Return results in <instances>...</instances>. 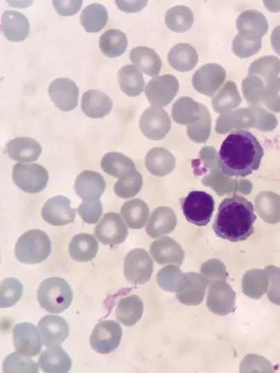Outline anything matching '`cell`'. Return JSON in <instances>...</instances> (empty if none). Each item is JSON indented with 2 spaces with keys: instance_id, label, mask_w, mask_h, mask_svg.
<instances>
[{
  "instance_id": "6da1fadb",
  "label": "cell",
  "mask_w": 280,
  "mask_h": 373,
  "mask_svg": "<svg viewBox=\"0 0 280 373\" xmlns=\"http://www.w3.org/2000/svg\"><path fill=\"white\" fill-rule=\"evenodd\" d=\"M263 154L261 145L251 132L234 130L222 143L217 164L226 176L245 177L258 170Z\"/></svg>"
},
{
  "instance_id": "7a4b0ae2",
  "label": "cell",
  "mask_w": 280,
  "mask_h": 373,
  "mask_svg": "<svg viewBox=\"0 0 280 373\" xmlns=\"http://www.w3.org/2000/svg\"><path fill=\"white\" fill-rule=\"evenodd\" d=\"M256 218L252 203L234 194L220 203L212 228L222 239L232 242L245 241L254 233Z\"/></svg>"
},
{
  "instance_id": "3957f363",
  "label": "cell",
  "mask_w": 280,
  "mask_h": 373,
  "mask_svg": "<svg viewBox=\"0 0 280 373\" xmlns=\"http://www.w3.org/2000/svg\"><path fill=\"white\" fill-rule=\"evenodd\" d=\"M37 298L42 309L50 313H59L70 306L73 291L63 278L52 277L40 283Z\"/></svg>"
},
{
  "instance_id": "277c9868",
  "label": "cell",
  "mask_w": 280,
  "mask_h": 373,
  "mask_svg": "<svg viewBox=\"0 0 280 373\" xmlns=\"http://www.w3.org/2000/svg\"><path fill=\"white\" fill-rule=\"evenodd\" d=\"M51 251V242L47 234L39 229H32L19 237L15 255L20 262L34 264L45 260Z\"/></svg>"
},
{
  "instance_id": "5b68a950",
  "label": "cell",
  "mask_w": 280,
  "mask_h": 373,
  "mask_svg": "<svg viewBox=\"0 0 280 373\" xmlns=\"http://www.w3.org/2000/svg\"><path fill=\"white\" fill-rule=\"evenodd\" d=\"M180 201L182 212L189 222L199 226L209 224L215 203L211 194L204 191L193 190Z\"/></svg>"
},
{
  "instance_id": "8992f818",
  "label": "cell",
  "mask_w": 280,
  "mask_h": 373,
  "mask_svg": "<svg viewBox=\"0 0 280 373\" xmlns=\"http://www.w3.org/2000/svg\"><path fill=\"white\" fill-rule=\"evenodd\" d=\"M12 178L15 185L22 191L35 194L46 188L49 174L45 167L38 163H17L12 167Z\"/></svg>"
},
{
  "instance_id": "52a82bcc",
  "label": "cell",
  "mask_w": 280,
  "mask_h": 373,
  "mask_svg": "<svg viewBox=\"0 0 280 373\" xmlns=\"http://www.w3.org/2000/svg\"><path fill=\"white\" fill-rule=\"evenodd\" d=\"M124 275L128 282L142 284L148 282L153 271V262L146 251L135 248L124 259Z\"/></svg>"
},
{
  "instance_id": "ba28073f",
  "label": "cell",
  "mask_w": 280,
  "mask_h": 373,
  "mask_svg": "<svg viewBox=\"0 0 280 373\" xmlns=\"http://www.w3.org/2000/svg\"><path fill=\"white\" fill-rule=\"evenodd\" d=\"M121 336L122 329L117 322L103 320L94 327L90 336V344L98 353L109 354L118 347Z\"/></svg>"
},
{
  "instance_id": "9c48e42d",
  "label": "cell",
  "mask_w": 280,
  "mask_h": 373,
  "mask_svg": "<svg viewBox=\"0 0 280 373\" xmlns=\"http://www.w3.org/2000/svg\"><path fill=\"white\" fill-rule=\"evenodd\" d=\"M207 307L218 316L227 315L235 310L236 293L225 280H218L209 284Z\"/></svg>"
},
{
  "instance_id": "30bf717a",
  "label": "cell",
  "mask_w": 280,
  "mask_h": 373,
  "mask_svg": "<svg viewBox=\"0 0 280 373\" xmlns=\"http://www.w3.org/2000/svg\"><path fill=\"white\" fill-rule=\"evenodd\" d=\"M179 89L177 79L171 74L152 78L145 87V93L150 103L155 107L166 106Z\"/></svg>"
},
{
  "instance_id": "8fae6325",
  "label": "cell",
  "mask_w": 280,
  "mask_h": 373,
  "mask_svg": "<svg viewBox=\"0 0 280 373\" xmlns=\"http://www.w3.org/2000/svg\"><path fill=\"white\" fill-rule=\"evenodd\" d=\"M128 234V228L121 217L113 212L105 213L94 228L96 237L106 245L113 246L123 243Z\"/></svg>"
},
{
  "instance_id": "7c38bea8",
  "label": "cell",
  "mask_w": 280,
  "mask_h": 373,
  "mask_svg": "<svg viewBox=\"0 0 280 373\" xmlns=\"http://www.w3.org/2000/svg\"><path fill=\"white\" fill-rule=\"evenodd\" d=\"M48 93L54 104L62 111L73 110L78 104L79 89L69 78L53 80L49 86Z\"/></svg>"
},
{
  "instance_id": "4fadbf2b",
  "label": "cell",
  "mask_w": 280,
  "mask_h": 373,
  "mask_svg": "<svg viewBox=\"0 0 280 373\" xmlns=\"http://www.w3.org/2000/svg\"><path fill=\"white\" fill-rule=\"evenodd\" d=\"M225 78L226 72L222 66L216 63H209L194 73L192 84L198 92L211 96L223 84Z\"/></svg>"
},
{
  "instance_id": "5bb4252c",
  "label": "cell",
  "mask_w": 280,
  "mask_h": 373,
  "mask_svg": "<svg viewBox=\"0 0 280 373\" xmlns=\"http://www.w3.org/2000/svg\"><path fill=\"white\" fill-rule=\"evenodd\" d=\"M13 345L16 351L24 356L33 357L42 349V338L38 329L32 323L17 324L12 330Z\"/></svg>"
},
{
  "instance_id": "9a60e30c",
  "label": "cell",
  "mask_w": 280,
  "mask_h": 373,
  "mask_svg": "<svg viewBox=\"0 0 280 373\" xmlns=\"http://www.w3.org/2000/svg\"><path fill=\"white\" fill-rule=\"evenodd\" d=\"M139 127L147 138L160 140L168 133L170 120L167 113L159 107L147 108L139 119Z\"/></svg>"
},
{
  "instance_id": "2e32d148",
  "label": "cell",
  "mask_w": 280,
  "mask_h": 373,
  "mask_svg": "<svg viewBox=\"0 0 280 373\" xmlns=\"http://www.w3.org/2000/svg\"><path fill=\"white\" fill-rule=\"evenodd\" d=\"M42 217L48 224L53 226H64L73 223L76 210L71 208L70 200L62 195L51 197L44 204Z\"/></svg>"
},
{
  "instance_id": "e0dca14e",
  "label": "cell",
  "mask_w": 280,
  "mask_h": 373,
  "mask_svg": "<svg viewBox=\"0 0 280 373\" xmlns=\"http://www.w3.org/2000/svg\"><path fill=\"white\" fill-rule=\"evenodd\" d=\"M37 329L42 344L46 347L60 345L69 333L66 320L57 315H46L42 317L38 322Z\"/></svg>"
},
{
  "instance_id": "ac0fdd59",
  "label": "cell",
  "mask_w": 280,
  "mask_h": 373,
  "mask_svg": "<svg viewBox=\"0 0 280 373\" xmlns=\"http://www.w3.org/2000/svg\"><path fill=\"white\" fill-rule=\"evenodd\" d=\"M73 188L76 194L84 201H95L104 192L105 182L100 174L84 170L76 179Z\"/></svg>"
},
{
  "instance_id": "d6986e66",
  "label": "cell",
  "mask_w": 280,
  "mask_h": 373,
  "mask_svg": "<svg viewBox=\"0 0 280 373\" xmlns=\"http://www.w3.org/2000/svg\"><path fill=\"white\" fill-rule=\"evenodd\" d=\"M236 26L239 35L250 39H261L268 30L267 19L256 10L241 12L236 19Z\"/></svg>"
},
{
  "instance_id": "ffe728a7",
  "label": "cell",
  "mask_w": 280,
  "mask_h": 373,
  "mask_svg": "<svg viewBox=\"0 0 280 373\" xmlns=\"http://www.w3.org/2000/svg\"><path fill=\"white\" fill-rule=\"evenodd\" d=\"M1 29L8 40L18 42L24 41L28 35L30 24L22 13L6 10L1 16Z\"/></svg>"
},
{
  "instance_id": "44dd1931",
  "label": "cell",
  "mask_w": 280,
  "mask_h": 373,
  "mask_svg": "<svg viewBox=\"0 0 280 373\" xmlns=\"http://www.w3.org/2000/svg\"><path fill=\"white\" fill-rule=\"evenodd\" d=\"M6 150L12 160L29 163L39 158L42 147L36 140L30 137H17L6 143Z\"/></svg>"
},
{
  "instance_id": "7402d4cb",
  "label": "cell",
  "mask_w": 280,
  "mask_h": 373,
  "mask_svg": "<svg viewBox=\"0 0 280 373\" xmlns=\"http://www.w3.org/2000/svg\"><path fill=\"white\" fill-rule=\"evenodd\" d=\"M38 364L45 372L67 373L71 367V359L58 345L44 349L39 356Z\"/></svg>"
},
{
  "instance_id": "603a6c76",
  "label": "cell",
  "mask_w": 280,
  "mask_h": 373,
  "mask_svg": "<svg viewBox=\"0 0 280 373\" xmlns=\"http://www.w3.org/2000/svg\"><path fill=\"white\" fill-rule=\"evenodd\" d=\"M112 108V99L100 90L89 89L82 94L81 109L88 117L103 118L109 114Z\"/></svg>"
},
{
  "instance_id": "cb8c5ba5",
  "label": "cell",
  "mask_w": 280,
  "mask_h": 373,
  "mask_svg": "<svg viewBox=\"0 0 280 373\" xmlns=\"http://www.w3.org/2000/svg\"><path fill=\"white\" fill-rule=\"evenodd\" d=\"M150 252L153 259L160 265L175 264L180 266L184 259V251L181 247L168 237L153 242Z\"/></svg>"
},
{
  "instance_id": "d4e9b609",
  "label": "cell",
  "mask_w": 280,
  "mask_h": 373,
  "mask_svg": "<svg viewBox=\"0 0 280 373\" xmlns=\"http://www.w3.org/2000/svg\"><path fill=\"white\" fill-rule=\"evenodd\" d=\"M98 244L95 237L89 233H78L74 235L69 244L71 257L78 262H87L95 257L98 253Z\"/></svg>"
},
{
  "instance_id": "484cf974",
  "label": "cell",
  "mask_w": 280,
  "mask_h": 373,
  "mask_svg": "<svg viewBox=\"0 0 280 373\" xmlns=\"http://www.w3.org/2000/svg\"><path fill=\"white\" fill-rule=\"evenodd\" d=\"M167 57L170 66L181 72L191 71L198 61L196 50L191 45L186 43L175 45L168 51Z\"/></svg>"
},
{
  "instance_id": "4316f807",
  "label": "cell",
  "mask_w": 280,
  "mask_h": 373,
  "mask_svg": "<svg viewBox=\"0 0 280 373\" xmlns=\"http://www.w3.org/2000/svg\"><path fill=\"white\" fill-rule=\"evenodd\" d=\"M143 304L140 298L131 294L121 298L116 308V318L127 327L134 325L141 318Z\"/></svg>"
},
{
  "instance_id": "83f0119b",
  "label": "cell",
  "mask_w": 280,
  "mask_h": 373,
  "mask_svg": "<svg viewBox=\"0 0 280 373\" xmlns=\"http://www.w3.org/2000/svg\"><path fill=\"white\" fill-rule=\"evenodd\" d=\"M131 62L142 72L150 76L157 75L161 68V60L157 53L147 46H137L130 52Z\"/></svg>"
},
{
  "instance_id": "f1b7e54d",
  "label": "cell",
  "mask_w": 280,
  "mask_h": 373,
  "mask_svg": "<svg viewBox=\"0 0 280 373\" xmlns=\"http://www.w3.org/2000/svg\"><path fill=\"white\" fill-rule=\"evenodd\" d=\"M121 91L128 96L139 95L143 90L145 82L142 73L134 65L125 64L117 73Z\"/></svg>"
},
{
  "instance_id": "f546056e",
  "label": "cell",
  "mask_w": 280,
  "mask_h": 373,
  "mask_svg": "<svg viewBox=\"0 0 280 373\" xmlns=\"http://www.w3.org/2000/svg\"><path fill=\"white\" fill-rule=\"evenodd\" d=\"M187 275L190 282L183 291L176 293L177 298L186 305H198L203 301L209 283L201 274L189 272Z\"/></svg>"
},
{
  "instance_id": "4dcf8cb0",
  "label": "cell",
  "mask_w": 280,
  "mask_h": 373,
  "mask_svg": "<svg viewBox=\"0 0 280 373\" xmlns=\"http://www.w3.org/2000/svg\"><path fill=\"white\" fill-rule=\"evenodd\" d=\"M157 281L162 289L177 293L188 286L190 279L187 273H184L179 268L170 265L162 268L157 273Z\"/></svg>"
},
{
  "instance_id": "1f68e13d",
  "label": "cell",
  "mask_w": 280,
  "mask_h": 373,
  "mask_svg": "<svg viewBox=\"0 0 280 373\" xmlns=\"http://www.w3.org/2000/svg\"><path fill=\"white\" fill-rule=\"evenodd\" d=\"M121 215L129 228L140 229L148 219L149 209L144 201L134 199L122 205Z\"/></svg>"
},
{
  "instance_id": "d6a6232c",
  "label": "cell",
  "mask_w": 280,
  "mask_h": 373,
  "mask_svg": "<svg viewBox=\"0 0 280 373\" xmlns=\"http://www.w3.org/2000/svg\"><path fill=\"white\" fill-rule=\"evenodd\" d=\"M269 278L265 271L251 269L243 275V292L253 299H259L268 290Z\"/></svg>"
},
{
  "instance_id": "836d02e7",
  "label": "cell",
  "mask_w": 280,
  "mask_h": 373,
  "mask_svg": "<svg viewBox=\"0 0 280 373\" xmlns=\"http://www.w3.org/2000/svg\"><path fill=\"white\" fill-rule=\"evenodd\" d=\"M100 166L106 174L118 179L136 170L134 163L129 157L117 152L106 153L101 158Z\"/></svg>"
},
{
  "instance_id": "e575fe53",
  "label": "cell",
  "mask_w": 280,
  "mask_h": 373,
  "mask_svg": "<svg viewBox=\"0 0 280 373\" xmlns=\"http://www.w3.org/2000/svg\"><path fill=\"white\" fill-rule=\"evenodd\" d=\"M108 19L105 6L98 3H92L82 10L80 21L85 31L97 33L106 25Z\"/></svg>"
},
{
  "instance_id": "d590c367",
  "label": "cell",
  "mask_w": 280,
  "mask_h": 373,
  "mask_svg": "<svg viewBox=\"0 0 280 373\" xmlns=\"http://www.w3.org/2000/svg\"><path fill=\"white\" fill-rule=\"evenodd\" d=\"M128 46L126 35L118 29L105 31L99 39V48L107 57H116L122 55Z\"/></svg>"
},
{
  "instance_id": "8d00e7d4",
  "label": "cell",
  "mask_w": 280,
  "mask_h": 373,
  "mask_svg": "<svg viewBox=\"0 0 280 373\" xmlns=\"http://www.w3.org/2000/svg\"><path fill=\"white\" fill-rule=\"evenodd\" d=\"M158 208L155 210L146 226V232L152 238H156L171 232L176 225V217L169 211Z\"/></svg>"
},
{
  "instance_id": "74e56055",
  "label": "cell",
  "mask_w": 280,
  "mask_h": 373,
  "mask_svg": "<svg viewBox=\"0 0 280 373\" xmlns=\"http://www.w3.org/2000/svg\"><path fill=\"white\" fill-rule=\"evenodd\" d=\"M240 101L236 84L228 81L213 97L212 105L216 111L222 113L238 107Z\"/></svg>"
},
{
  "instance_id": "f35d334b",
  "label": "cell",
  "mask_w": 280,
  "mask_h": 373,
  "mask_svg": "<svg viewBox=\"0 0 280 373\" xmlns=\"http://www.w3.org/2000/svg\"><path fill=\"white\" fill-rule=\"evenodd\" d=\"M166 26L176 33L189 30L193 23V13L185 6H176L167 10L165 15Z\"/></svg>"
},
{
  "instance_id": "ab89813d",
  "label": "cell",
  "mask_w": 280,
  "mask_h": 373,
  "mask_svg": "<svg viewBox=\"0 0 280 373\" xmlns=\"http://www.w3.org/2000/svg\"><path fill=\"white\" fill-rule=\"evenodd\" d=\"M280 73V60L274 55L261 57L251 63L248 73L260 78L264 83L277 77Z\"/></svg>"
},
{
  "instance_id": "60d3db41",
  "label": "cell",
  "mask_w": 280,
  "mask_h": 373,
  "mask_svg": "<svg viewBox=\"0 0 280 373\" xmlns=\"http://www.w3.org/2000/svg\"><path fill=\"white\" fill-rule=\"evenodd\" d=\"M142 186V177L136 170L121 176L114 186L115 194L123 199H128L136 195Z\"/></svg>"
},
{
  "instance_id": "b9f144b4",
  "label": "cell",
  "mask_w": 280,
  "mask_h": 373,
  "mask_svg": "<svg viewBox=\"0 0 280 373\" xmlns=\"http://www.w3.org/2000/svg\"><path fill=\"white\" fill-rule=\"evenodd\" d=\"M3 370L6 373L38 372L37 363L19 353L12 352L8 355L3 363Z\"/></svg>"
},
{
  "instance_id": "7bdbcfd3",
  "label": "cell",
  "mask_w": 280,
  "mask_h": 373,
  "mask_svg": "<svg viewBox=\"0 0 280 373\" xmlns=\"http://www.w3.org/2000/svg\"><path fill=\"white\" fill-rule=\"evenodd\" d=\"M23 292L22 284L15 278H6L0 285V306L8 308L13 306L20 298Z\"/></svg>"
},
{
  "instance_id": "ee69618b",
  "label": "cell",
  "mask_w": 280,
  "mask_h": 373,
  "mask_svg": "<svg viewBox=\"0 0 280 373\" xmlns=\"http://www.w3.org/2000/svg\"><path fill=\"white\" fill-rule=\"evenodd\" d=\"M200 111V104L189 97L179 98L173 106V118L180 123H186Z\"/></svg>"
},
{
  "instance_id": "f6af8a7d",
  "label": "cell",
  "mask_w": 280,
  "mask_h": 373,
  "mask_svg": "<svg viewBox=\"0 0 280 373\" xmlns=\"http://www.w3.org/2000/svg\"><path fill=\"white\" fill-rule=\"evenodd\" d=\"M264 89V82L256 75H250L242 82L243 95L250 104H256L262 102Z\"/></svg>"
},
{
  "instance_id": "bcb514c9",
  "label": "cell",
  "mask_w": 280,
  "mask_h": 373,
  "mask_svg": "<svg viewBox=\"0 0 280 373\" xmlns=\"http://www.w3.org/2000/svg\"><path fill=\"white\" fill-rule=\"evenodd\" d=\"M231 47L236 56L240 58H246L260 51L261 39H247L238 33L233 39Z\"/></svg>"
},
{
  "instance_id": "7dc6e473",
  "label": "cell",
  "mask_w": 280,
  "mask_h": 373,
  "mask_svg": "<svg viewBox=\"0 0 280 373\" xmlns=\"http://www.w3.org/2000/svg\"><path fill=\"white\" fill-rule=\"evenodd\" d=\"M262 102L274 112H280V77H275L265 83Z\"/></svg>"
},
{
  "instance_id": "c3c4849f",
  "label": "cell",
  "mask_w": 280,
  "mask_h": 373,
  "mask_svg": "<svg viewBox=\"0 0 280 373\" xmlns=\"http://www.w3.org/2000/svg\"><path fill=\"white\" fill-rule=\"evenodd\" d=\"M173 156L170 153L161 147H154L150 149L146 156V166L152 174H157L158 170L163 168L164 164L170 162V158Z\"/></svg>"
},
{
  "instance_id": "681fc988",
  "label": "cell",
  "mask_w": 280,
  "mask_h": 373,
  "mask_svg": "<svg viewBox=\"0 0 280 373\" xmlns=\"http://www.w3.org/2000/svg\"><path fill=\"white\" fill-rule=\"evenodd\" d=\"M240 372H272L271 363L265 358L256 354H248L241 361Z\"/></svg>"
},
{
  "instance_id": "f907efd6",
  "label": "cell",
  "mask_w": 280,
  "mask_h": 373,
  "mask_svg": "<svg viewBox=\"0 0 280 373\" xmlns=\"http://www.w3.org/2000/svg\"><path fill=\"white\" fill-rule=\"evenodd\" d=\"M78 212L85 223L89 224L97 223L103 212L100 200L83 201L79 205Z\"/></svg>"
},
{
  "instance_id": "816d5d0a",
  "label": "cell",
  "mask_w": 280,
  "mask_h": 373,
  "mask_svg": "<svg viewBox=\"0 0 280 373\" xmlns=\"http://www.w3.org/2000/svg\"><path fill=\"white\" fill-rule=\"evenodd\" d=\"M200 274L208 280L209 283L218 280H226L228 277L225 265L216 259L203 263Z\"/></svg>"
},
{
  "instance_id": "f5cc1de1",
  "label": "cell",
  "mask_w": 280,
  "mask_h": 373,
  "mask_svg": "<svg viewBox=\"0 0 280 373\" xmlns=\"http://www.w3.org/2000/svg\"><path fill=\"white\" fill-rule=\"evenodd\" d=\"M265 271L269 278L268 298L273 304L280 305V268L270 265Z\"/></svg>"
},
{
  "instance_id": "db71d44e",
  "label": "cell",
  "mask_w": 280,
  "mask_h": 373,
  "mask_svg": "<svg viewBox=\"0 0 280 373\" xmlns=\"http://www.w3.org/2000/svg\"><path fill=\"white\" fill-rule=\"evenodd\" d=\"M55 11L62 16H71L77 13L82 3L81 0H54L52 1Z\"/></svg>"
},
{
  "instance_id": "11a10c76",
  "label": "cell",
  "mask_w": 280,
  "mask_h": 373,
  "mask_svg": "<svg viewBox=\"0 0 280 373\" xmlns=\"http://www.w3.org/2000/svg\"><path fill=\"white\" fill-rule=\"evenodd\" d=\"M117 7L125 12H135L141 10L147 3L146 1H116Z\"/></svg>"
},
{
  "instance_id": "9f6ffc18",
  "label": "cell",
  "mask_w": 280,
  "mask_h": 373,
  "mask_svg": "<svg viewBox=\"0 0 280 373\" xmlns=\"http://www.w3.org/2000/svg\"><path fill=\"white\" fill-rule=\"evenodd\" d=\"M270 42L273 50L280 55V25L273 29L270 36Z\"/></svg>"
}]
</instances>
